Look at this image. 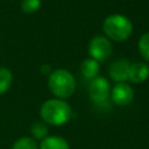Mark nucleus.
Segmentation results:
<instances>
[{
	"instance_id": "12",
	"label": "nucleus",
	"mask_w": 149,
	"mask_h": 149,
	"mask_svg": "<svg viewBox=\"0 0 149 149\" xmlns=\"http://www.w3.org/2000/svg\"><path fill=\"white\" fill-rule=\"evenodd\" d=\"M12 80L13 74L10 70L5 66H0V95L8 91V88L12 85Z\"/></svg>"
},
{
	"instance_id": "3",
	"label": "nucleus",
	"mask_w": 149,
	"mask_h": 149,
	"mask_svg": "<svg viewBox=\"0 0 149 149\" xmlns=\"http://www.w3.org/2000/svg\"><path fill=\"white\" fill-rule=\"evenodd\" d=\"M102 30L109 41L123 42L132 35L133 23L122 14H111L104 20Z\"/></svg>"
},
{
	"instance_id": "5",
	"label": "nucleus",
	"mask_w": 149,
	"mask_h": 149,
	"mask_svg": "<svg viewBox=\"0 0 149 149\" xmlns=\"http://www.w3.org/2000/svg\"><path fill=\"white\" fill-rule=\"evenodd\" d=\"M111 92L109 83L105 77H95L94 79L90 80L88 85V97L95 104H104Z\"/></svg>"
},
{
	"instance_id": "7",
	"label": "nucleus",
	"mask_w": 149,
	"mask_h": 149,
	"mask_svg": "<svg viewBox=\"0 0 149 149\" xmlns=\"http://www.w3.org/2000/svg\"><path fill=\"white\" fill-rule=\"evenodd\" d=\"M129 68H130V64L125 58L114 61L109 65V69H108L109 77L116 83H125L128 79Z\"/></svg>"
},
{
	"instance_id": "14",
	"label": "nucleus",
	"mask_w": 149,
	"mask_h": 149,
	"mask_svg": "<svg viewBox=\"0 0 149 149\" xmlns=\"http://www.w3.org/2000/svg\"><path fill=\"white\" fill-rule=\"evenodd\" d=\"M137 48L141 57L144 61L149 62V33H144L143 35H141L137 42Z\"/></svg>"
},
{
	"instance_id": "15",
	"label": "nucleus",
	"mask_w": 149,
	"mask_h": 149,
	"mask_svg": "<svg viewBox=\"0 0 149 149\" xmlns=\"http://www.w3.org/2000/svg\"><path fill=\"white\" fill-rule=\"evenodd\" d=\"M41 6V0H21V10L26 14L35 13Z\"/></svg>"
},
{
	"instance_id": "1",
	"label": "nucleus",
	"mask_w": 149,
	"mask_h": 149,
	"mask_svg": "<svg viewBox=\"0 0 149 149\" xmlns=\"http://www.w3.org/2000/svg\"><path fill=\"white\" fill-rule=\"evenodd\" d=\"M40 115L45 125L63 126L72 116L71 106L63 99L47 100L40 109Z\"/></svg>"
},
{
	"instance_id": "9",
	"label": "nucleus",
	"mask_w": 149,
	"mask_h": 149,
	"mask_svg": "<svg viewBox=\"0 0 149 149\" xmlns=\"http://www.w3.org/2000/svg\"><path fill=\"white\" fill-rule=\"evenodd\" d=\"M100 71V65L97 61H94L93 58H86L81 62L80 64V72L81 76L87 79V80H92L95 77H98Z\"/></svg>"
},
{
	"instance_id": "4",
	"label": "nucleus",
	"mask_w": 149,
	"mask_h": 149,
	"mask_svg": "<svg viewBox=\"0 0 149 149\" xmlns=\"http://www.w3.org/2000/svg\"><path fill=\"white\" fill-rule=\"evenodd\" d=\"M87 51L91 58L98 63L105 62L112 54V43L106 36H94L87 45Z\"/></svg>"
},
{
	"instance_id": "10",
	"label": "nucleus",
	"mask_w": 149,
	"mask_h": 149,
	"mask_svg": "<svg viewBox=\"0 0 149 149\" xmlns=\"http://www.w3.org/2000/svg\"><path fill=\"white\" fill-rule=\"evenodd\" d=\"M38 149H70V146L61 136H47L38 144Z\"/></svg>"
},
{
	"instance_id": "6",
	"label": "nucleus",
	"mask_w": 149,
	"mask_h": 149,
	"mask_svg": "<svg viewBox=\"0 0 149 149\" xmlns=\"http://www.w3.org/2000/svg\"><path fill=\"white\" fill-rule=\"evenodd\" d=\"M111 95H112V100L114 104L123 107V106L129 105L133 101L134 90L126 81L125 83H116L111 91Z\"/></svg>"
},
{
	"instance_id": "13",
	"label": "nucleus",
	"mask_w": 149,
	"mask_h": 149,
	"mask_svg": "<svg viewBox=\"0 0 149 149\" xmlns=\"http://www.w3.org/2000/svg\"><path fill=\"white\" fill-rule=\"evenodd\" d=\"M12 149H38V143L33 137L23 136L13 143Z\"/></svg>"
},
{
	"instance_id": "2",
	"label": "nucleus",
	"mask_w": 149,
	"mask_h": 149,
	"mask_svg": "<svg viewBox=\"0 0 149 149\" xmlns=\"http://www.w3.org/2000/svg\"><path fill=\"white\" fill-rule=\"evenodd\" d=\"M48 87L57 99H66L76 90V79L66 69H56L49 73Z\"/></svg>"
},
{
	"instance_id": "11",
	"label": "nucleus",
	"mask_w": 149,
	"mask_h": 149,
	"mask_svg": "<svg viewBox=\"0 0 149 149\" xmlns=\"http://www.w3.org/2000/svg\"><path fill=\"white\" fill-rule=\"evenodd\" d=\"M49 134L48 126L44 122H34L30 127V135L34 140H44Z\"/></svg>"
},
{
	"instance_id": "8",
	"label": "nucleus",
	"mask_w": 149,
	"mask_h": 149,
	"mask_svg": "<svg viewBox=\"0 0 149 149\" xmlns=\"http://www.w3.org/2000/svg\"><path fill=\"white\" fill-rule=\"evenodd\" d=\"M148 78H149V65L148 64L139 62V63H134L130 65L128 79L132 83L141 84L146 81Z\"/></svg>"
}]
</instances>
